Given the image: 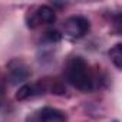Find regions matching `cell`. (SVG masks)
Masks as SVG:
<instances>
[{
  "label": "cell",
  "instance_id": "6da1fadb",
  "mask_svg": "<svg viewBox=\"0 0 122 122\" xmlns=\"http://www.w3.org/2000/svg\"><path fill=\"white\" fill-rule=\"evenodd\" d=\"M65 78L73 88L82 92H91L93 89V75L89 65L79 56L71 57L66 62Z\"/></svg>",
  "mask_w": 122,
  "mask_h": 122
},
{
  "label": "cell",
  "instance_id": "7a4b0ae2",
  "mask_svg": "<svg viewBox=\"0 0 122 122\" xmlns=\"http://www.w3.org/2000/svg\"><path fill=\"white\" fill-rule=\"evenodd\" d=\"M89 27H91L89 20L82 17V16H72L63 25L65 33L71 37H75V39L85 36L89 32Z\"/></svg>",
  "mask_w": 122,
  "mask_h": 122
},
{
  "label": "cell",
  "instance_id": "3957f363",
  "mask_svg": "<svg viewBox=\"0 0 122 122\" xmlns=\"http://www.w3.org/2000/svg\"><path fill=\"white\" fill-rule=\"evenodd\" d=\"M7 76L12 83H19L25 82L30 76V68L19 59H13L7 65Z\"/></svg>",
  "mask_w": 122,
  "mask_h": 122
},
{
  "label": "cell",
  "instance_id": "277c9868",
  "mask_svg": "<svg viewBox=\"0 0 122 122\" xmlns=\"http://www.w3.org/2000/svg\"><path fill=\"white\" fill-rule=\"evenodd\" d=\"M27 121L29 122H66V115L60 109L45 106Z\"/></svg>",
  "mask_w": 122,
  "mask_h": 122
},
{
  "label": "cell",
  "instance_id": "5b68a950",
  "mask_svg": "<svg viewBox=\"0 0 122 122\" xmlns=\"http://www.w3.org/2000/svg\"><path fill=\"white\" fill-rule=\"evenodd\" d=\"M56 20V13L49 6H40L37 7V12L32 15V19L29 20V27H36L39 23H53Z\"/></svg>",
  "mask_w": 122,
  "mask_h": 122
},
{
  "label": "cell",
  "instance_id": "8992f818",
  "mask_svg": "<svg viewBox=\"0 0 122 122\" xmlns=\"http://www.w3.org/2000/svg\"><path fill=\"white\" fill-rule=\"evenodd\" d=\"M109 57L112 63L116 66V69H122V45L116 43L111 50H109Z\"/></svg>",
  "mask_w": 122,
  "mask_h": 122
},
{
  "label": "cell",
  "instance_id": "52a82bcc",
  "mask_svg": "<svg viewBox=\"0 0 122 122\" xmlns=\"http://www.w3.org/2000/svg\"><path fill=\"white\" fill-rule=\"evenodd\" d=\"M47 81V79H46ZM65 85L60 82L59 79H52L47 81V92H52L55 95H63L65 93Z\"/></svg>",
  "mask_w": 122,
  "mask_h": 122
},
{
  "label": "cell",
  "instance_id": "ba28073f",
  "mask_svg": "<svg viewBox=\"0 0 122 122\" xmlns=\"http://www.w3.org/2000/svg\"><path fill=\"white\" fill-rule=\"evenodd\" d=\"M33 95H35L33 85L25 83V85H22V86L19 88V91H17V93H16V99H17V101H25V99H29V98L33 96Z\"/></svg>",
  "mask_w": 122,
  "mask_h": 122
},
{
  "label": "cell",
  "instance_id": "9c48e42d",
  "mask_svg": "<svg viewBox=\"0 0 122 122\" xmlns=\"http://www.w3.org/2000/svg\"><path fill=\"white\" fill-rule=\"evenodd\" d=\"M45 37H46L50 43H56V42H59L60 39H62V35H60L57 30H47V32L45 33Z\"/></svg>",
  "mask_w": 122,
  "mask_h": 122
}]
</instances>
